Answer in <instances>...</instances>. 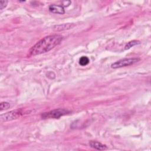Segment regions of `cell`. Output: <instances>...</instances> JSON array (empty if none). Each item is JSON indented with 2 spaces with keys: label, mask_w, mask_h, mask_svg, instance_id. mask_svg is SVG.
<instances>
[{
  "label": "cell",
  "mask_w": 151,
  "mask_h": 151,
  "mask_svg": "<svg viewBox=\"0 0 151 151\" xmlns=\"http://www.w3.org/2000/svg\"><path fill=\"white\" fill-rule=\"evenodd\" d=\"M140 44V41H138V40H132V41H129V42H127L126 44V45H125L124 47V49L125 50H129L130 49V48L137 45Z\"/></svg>",
  "instance_id": "ba28073f"
},
{
  "label": "cell",
  "mask_w": 151,
  "mask_h": 151,
  "mask_svg": "<svg viewBox=\"0 0 151 151\" xmlns=\"http://www.w3.org/2000/svg\"><path fill=\"white\" fill-rule=\"evenodd\" d=\"M49 11L52 13L57 14H64L65 13L64 6L59 5L52 4L50 5Z\"/></svg>",
  "instance_id": "5b68a950"
},
{
  "label": "cell",
  "mask_w": 151,
  "mask_h": 151,
  "mask_svg": "<svg viewBox=\"0 0 151 151\" xmlns=\"http://www.w3.org/2000/svg\"><path fill=\"white\" fill-rule=\"evenodd\" d=\"M89 145L91 147L99 150H104L107 149V147L106 145H104L98 141H95V140L90 141Z\"/></svg>",
  "instance_id": "8992f818"
},
{
  "label": "cell",
  "mask_w": 151,
  "mask_h": 151,
  "mask_svg": "<svg viewBox=\"0 0 151 151\" xmlns=\"http://www.w3.org/2000/svg\"><path fill=\"white\" fill-rule=\"evenodd\" d=\"M63 39V37L58 34L47 36L33 45L30 48L29 54L30 55H37L47 52L60 44Z\"/></svg>",
  "instance_id": "6da1fadb"
},
{
  "label": "cell",
  "mask_w": 151,
  "mask_h": 151,
  "mask_svg": "<svg viewBox=\"0 0 151 151\" xmlns=\"http://www.w3.org/2000/svg\"><path fill=\"white\" fill-rule=\"evenodd\" d=\"M23 114L21 110H12L1 115V119L3 121H10L20 117Z\"/></svg>",
  "instance_id": "277c9868"
},
{
  "label": "cell",
  "mask_w": 151,
  "mask_h": 151,
  "mask_svg": "<svg viewBox=\"0 0 151 151\" xmlns=\"http://www.w3.org/2000/svg\"><path fill=\"white\" fill-rule=\"evenodd\" d=\"M10 107V104L9 103L6 101H2L0 104V109L1 110H6Z\"/></svg>",
  "instance_id": "30bf717a"
},
{
  "label": "cell",
  "mask_w": 151,
  "mask_h": 151,
  "mask_svg": "<svg viewBox=\"0 0 151 151\" xmlns=\"http://www.w3.org/2000/svg\"><path fill=\"white\" fill-rule=\"evenodd\" d=\"M70 111L64 109H57L44 113L41 114L43 119H58L60 117L70 113Z\"/></svg>",
  "instance_id": "7a4b0ae2"
},
{
  "label": "cell",
  "mask_w": 151,
  "mask_h": 151,
  "mask_svg": "<svg viewBox=\"0 0 151 151\" xmlns=\"http://www.w3.org/2000/svg\"><path fill=\"white\" fill-rule=\"evenodd\" d=\"M89 62H90L89 58L86 56H83L79 60V64L82 66L87 65L89 63Z\"/></svg>",
  "instance_id": "9c48e42d"
},
{
  "label": "cell",
  "mask_w": 151,
  "mask_h": 151,
  "mask_svg": "<svg viewBox=\"0 0 151 151\" xmlns=\"http://www.w3.org/2000/svg\"><path fill=\"white\" fill-rule=\"evenodd\" d=\"M75 26L74 24H63L61 25H55L54 27V30L57 31H63L65 29H69L70 28H73Z\"/></svg>",
  "instance_id": "52a82bcc"
},
{
  "label": "cell",
  "mask_w": 151,
  "mask_h": 151,
  "mask_svg": "<svg viewBox=\"0 0 151 151\" xmlns=\"http://www.w3.org/2000/svg\"><path fill=\"white\" fill-rule=\"evenodd\" d=\"M140 60L139 58H123L116 61L111 65V67L113 68H118L123 67H127L133 65Z\"/></svg>",
  "instance_id": "3957f363"
},
{
  "label": "cell",
  "mask_w": 151,
  "mask_h": 151,
  "mask_svg": "<svg viewBox=\"0 0 151 151\" xmlns=\"http://www.w3.org/2000/svg\"><path fill=\"white\" fill-rule=\"evenodd\" d=\"M71 1H63L62 2V4H63V6H68L69 5H70L71 4Z\"/></svg>",
  "instance_id": "7c38bea8"
},
{
  "label": "cell",
  "mask_w": 151,
  "mask_h": 151,
  "mask_svg": "<svg viewBox=\"0 0 151 151\" xmlns=\"http://www.w3.org/2000/svg\"><path fill=\"white\" fill-rule=\"evenodd\" d=\"M8 1H0V9H3L7 5Z\"/></svg>",
  "instance_id": "8fae6325"
}]
</instances>
